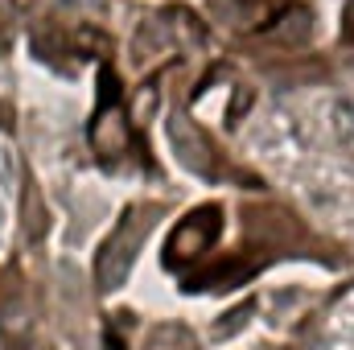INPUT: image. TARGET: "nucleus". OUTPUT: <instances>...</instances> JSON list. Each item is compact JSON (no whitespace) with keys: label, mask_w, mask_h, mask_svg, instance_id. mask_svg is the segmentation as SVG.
Returning <instances> with one entry per match:
<instances>
[{"label":"nucleus","mask_w":354,"mask_h":350,"mask_svg":"<svg viewBox=\"0 0 354 350\" xmlns=\"http://www.w3.org/2000/svg\"><path fill=\"white\" fill-rule=\"evenodd\" d=\"M91 140H95V149H99L103 157H115V153H124V145H128V128H124V120L111 111V116H99V120H95Z\"/></svg>","instance_id":"7ed1b4c3"},{"label":"nucleus","mask_w":354,"mask_h":350,"mask_svg":"<svg viewBox=\"0 0 354 350\" xmlns=\"http://www.w3.org/2000/svg\"><path fill=\"white\" fill-rule=\"evenodd\" d=\"M214 235H218V210H198L194 219H185L174 231L169 252H174L177 260H194V256H202L210 248Z\"/></svg>","instance_id":"f03ea898"},{"label":"nucleus","mask_w":354,"mask_h":350,"mask_svg":"<svg viewBox=\"0 0 354 350\" xmlns=\"http://www.w3.org/2000/svg\"><path fill=\"white\" fill-rule=\"evenodd\" d=\"M140 243V227H136V214H128L124 223H120V231L107 239V252H103V260H99V280H103V288H115L120 280H124V272H128V264H132V248Z\"/></svg>","instance_id":"f257e3e1"}]
</instances>
